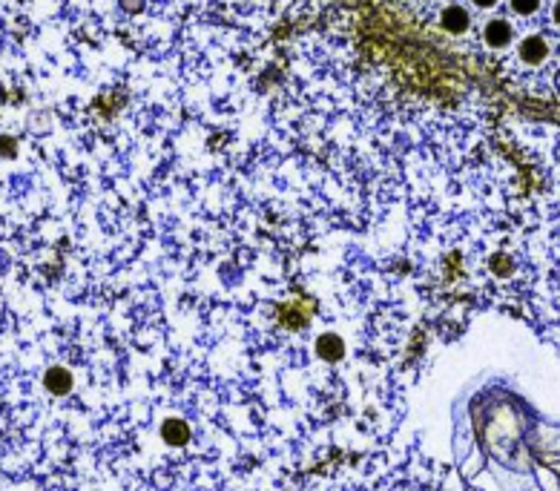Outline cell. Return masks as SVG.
Returning <instances> with one entry per match:
<instances>
[{
    "mask_svg": "<svg viewBox=\"0 0 560 491\" xmlns=\"http://www.w3.org/2000/svg\"><path fill=\"white\" fill-rule=\"evenodd\" d=\"M161 434H164V440H167L170 446H181V443H187V437H190L187 426H184V423H178V419H170V423H164Z\"/></svg>",
    "mask_w": 560,
    "mask_h": 491,
    "instance_id": "cell-4",
    "label": "cell"
},
{
    "mask_svg": "<svg viewBox=\"0 0 560 491\" xmlns=\"http://www.w3.org/2000/svg\"><path fill=\"white\" fill-rule=\"evenodd\" d=\"M483 41H485L488 46H495V49L509 46V43L515 41V26H512V21H506V18H488V21L483 23Z\"/></svg>",
    "mask_w": 560,
    "mask_h": 491,
    "instance_id": "cell-1",
    "label": "cell"
},
{
    "mask_svg": "<svg viewBox=\"0 0 560 491\" xmlns=\"http://www.w3.org/2000/svg\"><path fill=\"white\" fill-rule=\"evenodd\" d=\"M509 6H512V12H515L517 18H532V15L540 12L543 0H509Z\"/></svg>",
    "mask_w": 560,
    "mask_h": 491,
    "instance_id": "cell-6",
    "label": "cell"
},
{
    "mask_svg": "<svg viewBox=\"0 0 560 491\" xmlns=\"http://www.w3.org/2000/svg\"><path fill=\"white\" fill-rule=\"evenodd\" d=\"M440 23H443V29H446V32H451V35H463V32H468L471 18H468V12H465V9H460V6H446V9L440 12Z\"/></svg>",
    "mask_w": 560,
    "mask_h": 491,
    "instance_id": "cell-3",
    "label": "cell"
},
{
    "mask_svg": "<svg viewBox=\"0 0 560 491\" xmlns=\"http://www.w3.org/2000/svg\"><path fill=\"white\" fill-rule=\"evenodd\" d=\"M517 55H520V60L526 66H543L549 60V43L543 38H532V35L529 38H520Z\"/></svg>",
    "mask_w": 560,
    "mask_h": 491,
    "instance_id": "cell-2",
    "label": "cell"
},
{
    "mask_svg": "<svg viewBox=\"0 0 560 491\" xmlns=\"http://www.w3.org/2000/svg\"><path fill=\"white\" fill-rule=\"evenodd\" d=\"M46 385H49V391H52V394H66L69 388H72V379H69V374H66V371L55 368V371L46 377Z\"/></svg>",
    "mask_w": 560,
    "mask_h": 491,
    "instance_id": "cell-5",
    "label": "cell"
},
{
    "mask_svg": "<svg viewBox=\"0 0 560 491\" xmlns=\"http://www.w3.org/2000/svg\"><path fill=\"white\" fill-rule=\"evenodd\" d=\"M551 18H554V23L560 26V0H554V6H551Z\"/></svg>",
    "mask_w": 560,
    "mask_h": 491,
    "instance_id": "cell-9",
    "label": "cell"
},
{
    "mask_svg": "<svg viewBox=\"0 0 560 491\" xmlns=\"http://www.w3.org/2000/svg\"><path fill=\"white\" fill-rule=\"evenodd\" d=\"M319 347L325 350V357H336L339 350H342V342H339L336 336H325V339L319 342Z\"/></svg>",
    "mask_w": 560,
    "mask_h": 491,
    "instance_id": "cell-7",
    "label": "cell"
},
{
    "mask_svg": "<svg viewBox=\"0 0 560 491\" xmlns=\"http://www.w3.org/2000/svg\"><path fill=\"white\" fill-rule=\"evenodd\" d=\"M471 4H474L477 9H495V6L500 4V0H471Z\"/></svg>",
    "mask_w": 560,
    "mask_h": 491,
    "instance_id": "cell-8",
    "label": "cell"
}]
</instances>
